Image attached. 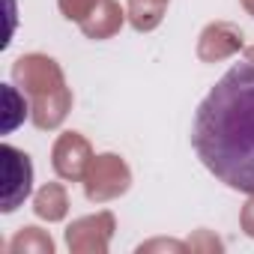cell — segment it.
<instances>
[{
	"label": "cell",
	"mask_w": 254,
	"mask_h": 254,
	"mask_svg": "<svg viewBox=\"0 0 254 254\" xmlns=\"http://www.w3.org/2000/svg\"><path fill=\"white\" fill-rule=\"evenodd\" d=\"M191 147L218 183L254 194V63L230 66L200 99Z\"/></svg>",
	"instance_id": "6da1fadb"
},
{
	"label": "cell",
	"mask_w": 254,
	"mask_h": 254,
	"mask_svg": "<svg viewBox=\"0 0 254 254\" xmlns=\"http://www.w3.org/2000/svg\"><path fill=\"white\" fill-rule=\"evenodd\" d=\"M0 156H3V180H6V186H3V206L0 209L12 212L33 191V168H30V159L21 150L9 147V144L0 147Z\"/></svg>",
	"instance_id": "7a4b0ae2"
}]
</instances>
